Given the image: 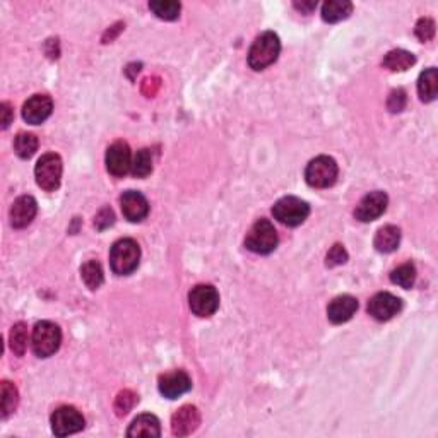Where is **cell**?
<instances>
[{
    "instance_id": "1",
    "label": "cell",
    "mask_w": 438,
    "mask_h": 438,
    "mask_svg": "<svg viewBox=\"0 0 438 438\" xmlns=\"http://www.w3.org/2000/svg\"><path fill=\"white\" fill-rule=\"evenodd\" d=\"M281 54V42L274 31H265L257 37L249 51V65L254 70H264L277 61Z\"/></svg>"
},
{
    "instance_id": "2",
    "label": "cell",
    "mask_w": 438,
    "mask_h": 438,
    "mask_svg": "<svg viewBox=\"0 0 438 438\" xmlns=\"http://www.w3.org/2000/svg\"><path fill=\"white\" fill-rule=\"evenodd\" d=\"M141 261V249L132 238H122L115 242L110 250V265L111 270L118 276H129L137 269Z\"/></svg>"
},
{
    "instance_id": "3",
    "label": "cell",
    "mask_w": 438,
    "mask_h": 438,
    "mask_svg": "<svg viewBox=\"0 0 438 438\" xmlns=\"http://www.w3.org/2000/svg\"><path fill=\"white\" fill-rule=\"evenodd\" d=\"M62 344V330L57 324L49 320H42L35 325L31 346L38 358H49L58 351Z\"/></svg>"
},
{
    "instance_id": "4",
    "label": "cell",
    "mask_w": 438,
    "mask_h": 438,
    "mask_svg": "<svg viewBox=\"0 0 438 438\" xmlns=\"http://www.w3.org/2000/svg\"><path fill=\"white\" fill-rule=\"evenodd\" d=\"M277 232L274 228L273 223L269 219H257L250 232L246 233L245 246L254 254H261V256H268L277 246Z\"/></svg>"
},
{
    "instance_id": "5",
    "label": "cell",
    "mask_w": 438,
    "mask_h": 438,
    "mask_svg": "<svg viewBox=\"0 0 438 438\" xmlns=\"http://www.w3.org/2000/svg\"><path fill=\"white\" fill-rule=\"evenodd\" d=\"M339 168L330 156H317L306 165L305 180L313 189H329L337 180Z\"/></svg>"
},
{
    "instance_id": "6",
    "label": "cell",
    "mask_w": 438,
    "mask_h": 438,
    "mask_svg": "<svg viewBox=\"0 0 438 438\" xmlns=\"http://www.w3.org/2000/svg\"><path fill=\"white\" fill-rule=\"evenodd\" d=\"M62 171V158L58 154H43L38 159L37 168H35V178H37L39 189H43L45 192H55L61 187Z\"/></svg>"
},
{
    "instance_id": "7",
    "label": "cell",
    "mask_w": 438,
    "mask_h": 438,
    "mask_svg": "<svg viewBox=\"0 0 438 438\" xmlns=\"http://www.w3.org/2000/svg\"><path fill=\"white\" fill-rule=\"evenodd\" d=\"M273 214L277 221L286 226H300L308 218L310 206L300 197H282L273 207Z\"/></svg>"
},
{
    "instance_id": "8",
    "label": "cell",
    "mask_w": 438,
    "mask_h": 438,
    "mask_svg": "<svg viewBox=\"0 0 438 438\" xmlns=\"http://www.w3.org/2000/svg\"><path fill=\"white\" fill-rule=\"evenodd\" d=\"M189 306L194 315L207 318L219 308V293L211 284H197L189 293Z\"/></svg>"
},
{
    "instance_id": "9",
    "label": "cell",
    "mask_w": 438,
    "mask_h": 438,
    "mask_svg": "<svg viewBox=\"0 0 438 438\" xmlns=\"http://www.w3.org/2000/svg\"><path fill=\"white\" fill-rule=\"evenodd\" d=\"M51 432L57 437H67L73 433L81 432L85 428V416L73 408V406H62L55 409L50 418Z\"/></svg>"
},
{
    "instance_id": "10",
    "label": "cell",
    "mask_w": 438,
    "mask_h": 438,
    "mask_svg": "<svg viewBox=\"0 0 438 438\" xmlns=\"http://www.w3.org/2000/svg\"><path fill=\"white\" fill-rule=\"evenodd\" d=\"M389 204L387 194L382 192V190H375V192L366 194L363 199L360 201V204L354 209V218L361 223H370L375 221L377 218H380L385 213Z\"/></svg>"
},
{
    "instance_id": "11",
    "label": "cell",
    "mask_w": 438,
    "mask_h": 438,
    "mask_svg": "<svg viewBox=\"0 0 438 438\" xmlns=\"http://www.w3.org/2000/svg\"><path fill=\"white\" fill-rule=\"evenodd\" d=\"M106 170L113 177H125L132 168V154H130V147L127 142L117 141L113 142L106 151Z\"/></svg>"
},
{
    "instance_id": "12",
    "label": "cell",
    "mask_w": 438,
    "mask_h": 438,
    "mask_svg": "<svg viewBox=\"0 0 438 438\" xmlns=\"http://www.w3.org/2000/svg\"><path fill=\"white\" fill-rule=\"evenodd\" d=\"M402 310L401 298H397L392 293H377L368 301V313L378 322H387L392 317H396Z\"/></svg>"
},
{
    "instance_id": "13",
    "label": "cell",
    "mask_w": 438,
    "mask_h": 438,
    "mask_svg": "<svg viewBox=\"0 0 438 438\" xmlns=\"http://www.w3.org/2000/svg\"><path fill=\"white\" fill-rule=\"evenodd\" d=\"M158 387L166 399H177L192 389V380H190L189 373H185L183 370H173V372L163 373L159 377Z\"/></svg>"
},
{
    "instance_id": "14",
    "label": "cell",
    "mask_w": 438,
    "mask_h": 438,
    "mask_svg": "<svg viewBox=\"0 0 438 438\" xmlns=\"http://www.w3.org/2000/svg\"><path fill=\"white\" fill-rule=\"evenodd\" d=\"M122 214L127 221L139 223L149 214V202L137 190H127L120 197Z\"/></svg>"
},
{
    "instance_id": "15",
    "label": "cell",
    "mask_w": 438,
    "mask_h": 438,
    "mask_svg": "<svg viewBox=\"0 0 438 438\" xmlns=\"http://www.w3.org/2000/svg\"><path fill=\"white\" fill-rule=\"evenodd\" d=\"M201 425V413L195 406H183L171 418V432L175 437H187Z\"/></svg>"
},
{
    "instance_id": "16",
    "label": "cell",
    "mask_w": 438,
    "mask_h": 438,
    "mask_svg": "<svg viewBox=\"0 0 438 438\" xmlns=\"http://www.w3.org/2000/svg\"><path fill=\"white\" fill-rule=\"evenodd\" d=\"M54 110V101L46 94H35L23 106V118L31 125L43 123L51 115Z\"/></svg>"
},
{
    "instance_id": "17",
    "label": "cell",
    "mask_w": 438,
    "mask_h": 438,
    "mask_svg": "<svg viewBox=\"0 0 438 438\" xmlns=\"http://www.w3.org/2000/svg\"><path fill=\"white\" fill-rule=\"evenodd\" d=\"M38 213V204L35 201V197L31 195H21L19 199H15L13 207H11V225L14 228H26L27 225H31L35 216Z\"/></svg>"
},
{
    "instance_id": "18",
    "label": "cell",
    "mask_w": 438,
    "mask_h": 438,
    "mask_svg": "<svg viewBox=\"0 0 438 438\" xmlns=\"http://www.w3.org/2000/svg\"><path fill=\"white\" fill-rule=\"evenodd\" d=\"M358 310V300L351 294H341L334 298L327 306V317L332 324H344L351 320Z\"/></svg>"
},
{
    "instance_id": "19",
    "label": "cell",
    "mask_w": 438,
    "mask_h": 438,
    "mask_svg": "<svg viewBox=\"0 0 438 438\" xmlns=\"http://www.w3.org/2000/svg\"><path fill=\"white\" fill-rule=\"evenodd\" d=\"M129 437H161V425L154 414H141L127 430Z\"/></svg>"
},
{
    "instance_id": "20",
    "label": "cell",
    "mask_w": 438,
    "mask_h": 438,
    "mask_svg": "<svg viewBox=\"0 0 438 438\" xmlns=\"http://www.w3.org/2000/svg\"><path fill=\"white\" fill-rule=\"evenodd\" d=\"M401 244V230L394 225H387L384 228H380L375 234V240L373 245L378 252L382 254H390L394 250H397V246Z\"/></svg>"
},
{
    "instance_id": "21",
    "label": "cell",
    "mask_w": 438,
    "mask_h": 438,
    "mask_svg": "<svg viewBox=\"0 0 438 438\" xmlns=\"http://www.w3.org/2000/svg\"><path fill=\"white\" fill-rule=\"evenodd\" d=\"M418 94L420 99L425 103L433 101L438 94V73L435 67H430L421 73L418 79Z\"/></svg>"
},
{
    "instance_id": "22",
    "label": "cell",
    "mask_w": 438,
    "mask_h": 438,
    "mask_svg": "<svg viewBox=\"0 0 438 438\" xmlns=\"http://www.w3.org/2000/svg\"><path fill=\"white\" fill-rule=\"evenodd\" d=\"M416 63V57L408 50H390L387 55L384 57V62L382 65L385 69L392 70V73H402V70H408L409 67H413Z\"/></svg>"
},
{
    "instance_id": "23",
    "label": "cell",
    "mask_w": 438,
    "mask_h": 438,
    "mask_svg": "<svg viewBox=\"0 0 438 438\" xmlns=\"http://www.w3.org/2000/svg\"><path fill=\"white\" fill-rule=\"evenodd\" d=\"M353 13V4L348 0H329L322 6V19L325 23H339Z\"/></svg>"
},
{
    "instance_id": "24",
    "label": "cell",
    "mask_w": 438,
    "mask_h": 438,
    "mask_svg": "<svg viewBox=\"0 0 438 438\" xmlns=\"http://www.w3.org/2000/svg\"><path fill=\"white\" fill-rule=\"evenodd\" d=\"M81 277L86 282L89 289H98L105 281V274H103V268L98 261H87L81 268Z\"/></svg>"
},
{
    "instance_id": "25",
    "label": "cell",
    "mask_w": 438,
    "mask_h": 438,
    "mask_svg": "<svg viewBox=\"0 0 438 438\" xmlns=\"http://www.w3.org/2000/svg\"><path fill=\"white\" fill-rule=\"evenodd\" d=\"M149 9L159 19L175 21L180 15L182 6L178 2H175V0H153V2H149Z\"/></svg>"
},
{
    "instance_id": "26",
    "label": "cell",
    "mask_w": 438,
    "mask_h": 438,
    "mask_svg": "<svg viewBox=\"0 0 438 438\" xmlns=\"http://www.w3.org/2000/svg\"><path fill=\"white\" fill-rule=\"evenodd\" d=\"M37 149H38L37 135L30 132H21L15 135L14 151L19 158L30 159L35 153H37Z\"/></svg>"
},
{
    "instance_id": "27",
    "label": "cell",
    "mask_w": 438,
    "mask_h": 438,
    "mask_svg": "<svg viewBox=\"0 0 438 438\" xmlns=\"http://www.w3.org/2000/svg\"><path fill=\"white\" fill-rule=\"evenodd\" d=\"M390 281L394 284L401 286V288L411 289L414 286V281H416V268H414L411 262H406V264L399 265V268L390 273Z\"/></svg>"
},
{
    "instance_id": "28",
    "label": "cell",
    "mask_w": 438,
    "mask_h": 438,
    "mask_svg": "<svg viewBox=\"0 0 438 438\" xmlns=\"http://www.w3.org/2000/svg\"><path fill=\"white\" fill-rule=\"evenodd\" d=\"M132 175L135 178H146L153 171V154L149 149H141L132 158Z\"/></svg>"
},
{
    "instance_id": "29",
    "label": "cell",
    "mask_w": 438,
    "mask_h": 438,
    "mask_svg": "<svg viewBox=\"0 0 438 438\" xmlns=\"http://www.w3.org/2000/svg\"><path fill=\"white\" fill-rule=\"evenodd\" d=\"M18 389L13 382L4 380L2 382V418L6 420L11 413H14V409L18 408Z\"/></svg>"
},
{
    "instance_id": "30",
    "label": "cell",
    "mask_w": 438,
    "mask_h": 438,
    "mask_svg": "<svg viewBox=\"0 0 438 438\" xmlns=\"http://www.w3.org/2000/svg\"><path fill=\"white\" fill-rule=\"evenodd\" d=\"M27 348V327L25 322H18L11 330V349L15 356H23Z\"/></svg>"
},
{
    "instance_id": "31",
    "label": "cell",
    "mask_w": 438,
    "mask_h": 438,
    "mask_svg": "<svg viewBox=\"0 0 438 438\" xmlns=\"http://www.w3.org/2000/svg\"><path fill=\"white\" fill-rule=\"evenodd\" d=\"M137 401H139L137 394H134L132 390H122V392L117 396V399H115V404H113L117 416H125L127 413L132 411V408L137 404Z\"/></svg>"
},
{
    "instance_id": "32",
    "label": "cell",
    "mask_w": 438,
    "mask_h": 438,
    "mask_svg": "<svg viewBox=\"0 0 438 438\" xmlns=\"http://www.w3.org/2000/svg\"><path fill=\"white\" fill-rule=\"evenodd\" d=\"M414 35L423 43L433 39V37H435V21L430 18H421L416 23V27H414Z\"/></svg>"
},
{
    "instance_id": "33",
    "label": "cell",
    "mask_w": 438,
    "mask_h": 438,
    "mask_svg": "<svg viewBox=\"0 0 438 438\" xmlns=\"http://www.w3.org/2000/svg\"><path fill=\"white\" fill-rule=\"evenodd\" d=\"M406 101H408V94H406L404 89H394L392 93L389 94L387 99V108L392 111V113H399V111L404 110Z\"/></svg>"
},
{
    "instance_id": "34",
    "label": "cell",
    "mask_w": 438,
    "mask_h": 438,
    "mask_svg": "<svg viewBox=\"0 0 438 438\" xmlns=\"http://www.w3.org/2000/svg\"><path fill=\"white\" fill-rule=\"evenodd\" d=\"M346 261H348V252H346V249L341 244H336L329 250L325 265H327V268H336V265L344 264Z\"/></svg>"
},
{
    "instance_id": "35",
    "label": "cell",
    "mask_w": 438,
    "mask_h": 438,
    "mask_svg": "<svg viewBox=\"0 0 438 438\" xmlns=\"http://www.w3.org/2000/svg\"><path fill=\"white\" fill-rule=\"evenodd\" d=\"M113 223H115V214L110 207H103V209L96 214V218H94V226H96V230H99V232L110 228Z\"/></svg>"
},
{
    "instance_id": "36",
    "label": "cell",
    "mask_w": 438,
    "mask_h": 438,
    "mask_svg": "<svg viewBox=\"0 0 438 438\" xmlns=\"http://www.w3.org/2000/svg\"><path fill=\"white\" fill-rule=\"evenodd\" d=\"M0 113H2V129H7L14 118L13 108H11L9 103H2V105H0Z\"/></svg>"
},
{
    "instance_id": "37",
    "label": "cell",
    "mask_w": 438,
    "mask_h": 438,
    "mask_svg": "<svg viewBox=\"0 0 438 438\" xmlns=\"http://www.w3.org/2000/svg\"><path fill=\"white\" fill-rule=\"evenodd\" d=\"M294 7H296L300 13L310 14L317 7V2H313V0H308V2H294Z\"/></svg>"
}]
</instances>
